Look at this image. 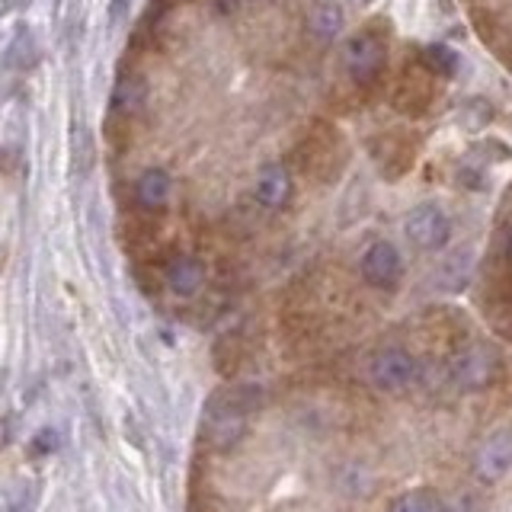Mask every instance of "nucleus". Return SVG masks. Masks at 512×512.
Segmentation results:
<instances>
[{
  "label": "nucleus",
  "instance_id": "nucleus-16",
  "mask_svg": "<svg viewBox=\"0 0 512 512\" xmlns=\"http://www.w3.org/2000/svg\"><path fill=\"white\" fill-rule=\"evenodd\" d=\"M218 4L224 10H237V7H244V4H253V0H218Z\"/></svg>",
  "mask_w": 512,
  "mask_h": 512
},
{
  "label": "nucleus",
  "instance_id": "nucleus-13",
  "mask_svg": "<svg viewBox=\"0 0 512 512\" xmlns=\"http://www.w3.org/2000/svg\"><path fill=\"white\" fill-rule=\"evenodd\" d=\"M458 52L448 42H429L423 48V68L432 71V74H439V77H455L458 74Z\"/></svg>",
  "mask_w": 512,
  "mask_h": 512
},
{
  "label": "nucleus",
  "instance_id": "nucleus-2",
  "mask_svg": "<svg viewBox=\"0 0 512 512\" xmlns=\"http://www.w3.org/2000/svg\"><path fill=\"white\" fill-rule=\"evenodd\" d=\"M343 61H346L349 77L356 80L359 87H372L384 71V61H388V42H384L375 29H362L356 36L346 39Z\"/></svg>",
  "mask_w": 512,
  "mask_h": 512
},
{
  "label": "nucleus",
  "instance_id": "nucleus-3",
  "mask_svg": "<svg viewBox=\"0 0 512 512\" xmlns=\"http://www.w3.org/2000/svg\"><path fill=\"white\" fill-rule=\"evenodd\" d=\"M452 372L455 388L461 391H484L496 381V372H500V356L484 346V343H474V346H464L458 356L448 365Z\"/></svg>",
  "mask_w": 512,
  "mask_h": 512
},
{
  "label": "nucleus",
  "instance_id": "nucleus-6",
  "mask_svg": "<svg viewBox=\"0 0 512 512\" xmlns=\"http://www.w3.org/2000/svg\"><path fill=\"white\" fill-rule=\"evenodd\" d=\"M512 471V432L500 429L490 439L480 442L471 461V474L477 484H500V480Z\"/></svg>",
  "mask_w": 512,
  "mask_h": 512
},
{
  "label": "nucleus",
  "instance_id": "nucleus-8",
  "mask_svg": "<svg viewBox=\"0 0 512 512\" xmlns=\"http://www.w3.org/2000/svg\"><path fill=\"white\" fill-rule=\"evenodd\" d=\"M253 196L263 208H282L292 199V176L282 164H266L260 173H256V186H253Z\"/></svg>",
  "mask_w": 512,
  "mask_h": 512
},
{
  "label": "nucleus",
  "instance_id": "nucleus-14",
  "mask_svg": "<svg viewBox=\"0 0 512 512\" xmlns=\"http://www.w3.org/2000/svg\"><path fill=\"white\" fill-rule=\"evenodd\" d=\"M490 116H493V109L487 100H464L455 109V125L464 128V132H480V128L490 125Z\"/></svg>",
  "mask_w": 512,
  "mask_h": 512
},
{
  "label": "nucleus",
  "instance_id": "nucleus-9",
  "mask_svg": "<svg viewBox=\"0 0 512 512\" xmlns=\"http://www.w3.org/2000/svg\"><path fill=\"white\" fill-rule=\"evenodd\" d=\"M346 23V13L336 0H314L308 7V32L320 42H330L343 32Z\"/></svg>",
  "mask_w": 512,
  "mask_h": 512
},
{
  "label": "nucleus",
  "instance_id": "nucleus-1",
  "mask_svg": "<svg viewBox=\"0 0 512 512\" xmlns=\"http://www.w3.org/2000/svg\"><path fill=\"white\" fill-rule=\"evenodd\" d=\"M256 407V394L253 388H224L205 404L202 416V439L218 448V452H228L240 439L247 436V423Z\"/></svg>",
  "mask_w": 512,
  "mask_h": 512
},
{
  "label": "nucleus",
  "instance_id": "nucleus-11",
  "mask_svg": "<svg viewBox=\"0 0 512 512\" xmlns=\"http://www.w3.org/2000/svg\"><path fill=\"white\" fill-rule=\"evenodd\" d=\"M112 106H116L122 116H138V112L148 106V84L138 74H125L119 77L116 93H112Z\"/></svg>",
  "mask_w": 512,
  "mask_h": 512
},
{
  "label": "nucleus",
  "instance_id": "nucleus-7",
  "mask_svg": "<svg viewBox=\"0 0 512 512\" xmlns=\"http://www.w3.org/2000/svg\"><path fill=\"white\" fill-rule=\"evenodd\" d=\"M400 276H404V260H400L397 247L388 244V240H375L362 256V279L388 292L400 282Z\"/></svg>",
  "mask_w": 512,
  "mask_h": 512
},
{
  "label": "nucleus",
  "instance_id": "nucleus-10",
  "mask_svg": "<svg viewBox=\"0 0 512 512\" xmlns=\"http://www.w3.org/2000/svg\"><path fill=\"white\" fill-rule=\"evenodd\" d=\"M167 282L176 295H199L205 288V266L202 260H196V256H176V260L170 263L167 269Z\"/></svg>",
  "mask_w": 512,
  "mask_h": 512
},
{
  "label": "nucleus",
  "instance_id": "nucleus-12",
  "mask_svg": "<svg viewBox=\"0 0 512 512\" xmlns=\"http://www.w3.org/2000/svg\"><path fill=\"white\" fill-rule=\"evenodd\" d=\"M135 196L144 208L157 212L170 202V176L164 170H144L135 183Z\"/></svg>",
  "mask_w": 512,
  "mask_h": 512
},
{
  "label": "nucleus",
  "instance_id": "nucleus-18",
  "mask_svg": "<svg viewBox=\"0 0 512 512\" xmlns=\"http://www.w3.org/2000/svg\"><path fill=\"white\" fill-rule=\"evenodd\" d=\"M506 256H509V263H512V231L506 234Z\"/></svg>",
  "mask_w": 512,
  "mask_h": 512
},
{
  "label": "nucleus",
  "instance_id": "nucleus-5",
  "mask_svg": "<svg viewBox=\"0 0 512 512\" xmlns=\"http://www.w3.org/2000/svg\"><path fill=\"white\" fill-rule=\"evenodd\" d=\"M416 375H420L416 359L410 356L407 349H400V346H388V349L375 352L372 365H368V378H372L375 388L391 391V394L407 391L410 384L416 381Z\"/></svg>",
  "mask_w": 512,
  "mask_h": 512
},
{
  "label": "nucleus",
  "instance_id": "nucleus-4",
  "mask_svg": "<svg viewBox=\"0 0 512 512\" xmlns=\"http://www.w3.org/2000/svg\"><path fill=\"white\" fill-rule=\"evenodd\" d=\"M404 234L413 247H420L426 253H436L448 244V240H452V221H448V215L439 205L423 202V205L410 208V215L404 221Z\"/></svg>",
  "mask_w": 512,
  "mask_h": 512
},
{
  "label": "nucleus",
  "instance_id": "nucleus-17",
  "mask_svg": "<svg viewBox=\"0 0 512 512\" xmlns=\"http://www.w3.org/2000/svg\"><path fill=\"white\" fill-rule=\"evenodd\" d=\"M349 4H352V7H372L375 0H349Z\"/></svg>",
  "mask_w": 512,
  "mask_h": 512
},
{
  "label": "nucleus",
  "instance_id": "nucleus-15",
  "mask_svg": "<svg viewBox=\"0 0 512 512\" xmlns=\"http://www.w3.org/2000/svg\"><path fill=\"white\" fill-rule=\"evenodd\" d=\"M439 509V496L432 490H410L400 493L391 503V512H436Z\"/></svg>",
  "mask_w": 512,
  "mask_h": 512
}]
</instances>
